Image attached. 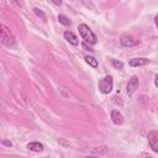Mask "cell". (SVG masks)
I'll use <instances>...</instances> for the list:
<instances>
[{"instance_id": "obj_1", "label": "cell", "mask_w": 158, "mask_h": 158, "mask_svg": "<svg viewBox=\"0 0 158 158\" xmlns=\"http://www.w3.org/2000/svg\"><path fill=\"white\" fill-rule=\"evenodd\" d=\"M78 31H79V35L81 36V38L85 41V43L88 44H90V46H93V44H95L98 41V38H96V36H95V33L90 30V27L88 26V25H85V23H80L79 26H78Z\"/></svg>"}, {"instance_id": "obj_2", "label": "cell", "mask_w": 158, "mask_h": 158, "mask_svg": "<svg viewBox=\"0 0 158 158\" xmlns=\"http://www.w3.org/2000/svg\"><path fill=\"white\" fill-rule=\"evenodd\" d=\"M0 42L7 47L15 46V38H14L10 28L2 23H0Z\"/></svg>"}, {"instance_id": "obj_3", "label": "cell", "mask_w": 158, "mask_h": 158, "mask_svg": "<svg viewBox=\"0 0 158 158\" xmlns=\"http://www.w3.org/2000/svg\"><path fill=\"white\" fill-rule=\"evenodd\" d=\"M114 88V80L110 75H106L100 81H99V90L102 93V94H109Z\"/></svg>"}, {"instance_id": "obj_4", "label": "cell", "mask_w": 158, "mask_h": 158, "mask_svg": "<svg viewBox=\"0 0 158 158\" xmlns=\"http://www.w3.org/2000/svg\"><path fill=\"white\" fill-rule=\"evenodd\" d=\"M147 138H148V144H149V147L152 148L153 152L157 153V152H158V131L153 130V131L148 132Z\"/></svg>"}, {"instance_id": "obj_5", "label": "cell", "mask_w": 158, "mask_h": 158, "mask_svg": "<svg viewBox=\"0 0 158 158\" xmlns=\"http://www.w3.org/2000/svg\"><path fill=\"white\" fill-rule=\"evenodd\" d=\"M138 85H139L138 78H137L136 75H132V77L128 79V83H127V94H128V95L133 94V93L138 89Z\"/></svg>"}, {"instance_id": "obj_6", "label": "cell", "mask_w": 158, "mask_h": 158, "mask_svg": "<svg viewBox=\"0 0 158 158\" xmlns=\"http://www.w3.org/2000/svg\"><path fill=\"white\" fill-rule=\"evenodd\" d=\"M120 43L123 46V47H133V46H137L139 43L138 40H135L133 37L131 36H127V35H123L121 38H120Z\"/></svg>"}, {"instance_id": "obj_7", "label": "cell", "mask_w": 158, "mask_h": 158, "mask_svg": "<svg viewBox=\"0 0 158 158\" xmlns=\"http://www.w3.org/2000/svg\"><path fill=\"white\" fill-rule=\"evenodd\" d=\"M149 63V59L148 58H144V57H141V58H133L128 62V64L131 67H143V65H147Z\"/></svg>"}, {"instance_id": "obj_8", "label": "cell", "mask_w": 158, "mask_h": 158, "mask_svg": "<svg viewBox=\"0 0 158 158\" xmlns=\"http://www.w3.org/2000/svg\"><path fill=\"white\" fill-rule=\"evenodd\" d=\"M111 120L115 125H122L123 123V115L118 110H112L111 111Z\"/></svg>"}, {"instance_id": "obj_9", "label": "cell", "mask_w": 158, "mask_h": 158, "mask_svg": "<svg viewBox=\"0 0 158 158\" xmlns=\"http://www.w3.org/2000/svg\"><path fill=\"white\" fill-rule=\"evenodd\" d=\"M64 38H65L70 44H73V46H78V43H79L78 37H77L72 31H65V32H64Z\"/></svg>"}, {"instance_id": "obj_10", "label": "cell", "mask_w": 158, "mask_h": 158, "mask_svg": "<svg viewBox=\"0 0 158 158\" xmlns=\"http://www.w3.org/2000/svg\"><path fill=\"white\" fill-rule=\"evenodd\" d=\"M30 151H32V152H42L43 151V144L42 143H40V142H30V143H27V146H26Z\"/></svg>"}, {"instance_id": "obj_11", "label": "cell", "mask_w": 158, "mask_h": 158, "mask_svg": "<svg viewBox=\"0 0 158 158\" xmlns=\"http://www.w3.org/2000/svg\"><path fill=\"white\" fill-rule=\"evenodd\" d=\"M85 62H86L90 67H93V68H96V67H98V60H96L94 57H91V56H85Z\"/></svg>"}, {"instance_id": "obj_12", "label": "cell", "mask_w": 158, "mask_h": 158, "mask_svg": "<svg viewBox=\"0 0 158 158\" xmlns=\"http://www.w3.org/2000/svg\"><path fill=\"white\" fill-rule=\"evenodd\" d=\"M58 21L64 26H69L70 25V20L64 15H58Z\"/></svg>"}, {"instance_id": "obj_13", "label": "cell", "mask_w": 158, "mask_h": 158, "mask_svg": "<svg viewBox=\"0 0 158 158\" xmlns=\"http://www.w3.org/2000/svg\"><path fill=\"white\" fill-rule=\"evenodd\" d=\"M111 63H112V65H114L116 69H122V68H123V63L120 62V60H117V59H112Z\"/></svg>"}, {"instance_id": "obj_14", "label": "cell", "mask_w": 158, "mask_h": 158, "mask_svg": "<svg viewBox=\"0 0 158 158\" xmlns=\"http://www.w3.org/2000/svg\"><path fill=\"white\" fill-rule=\"evenodd\" d=\"M33 10H35V12H36V15H37V16H41V17H42L43 20H46V15H44V14H43V12H42V11H41L40 9H37V7H35Z\"/></svg>"}, {"instance_id": "obj_15", "label": "cell", "mask_w": 158, "mask_h": 158, "mask_svg": "<svg viewBox=\"0 0 158 158\" xmlns=\"http://www.w3.org/2000/svg\"><path fill=\"white\" fill-rule=\"evenodd\" d=\"M2 143H4L5 146H9V147L12 146V142H11V141H7V139H2Z\"/></svg>"}, {"instance_id": "obj_16", "label": "cell", "mask_w": 158, "mask_h": 158, "mask_svg": "<svg viewBox=\"0 0 158 158\" xmlns=\"http://www.w3.org/2000/svg\"><path fill=\"white\" fill-rule=\"evenodd\" d=\"M139 158H153V157L149 156V154H147V153H142V154L139 156Z\"/></svg>"}, {"instance_id": "obj_17", "label": "cell", "mask_w": 158, "mask_h": 158, "mask_svg": "<svg viewBox=\"0 0 158 158\" xmlns=\"http://www.w3.org/2000/svg\"><path fill=\"white\" fill-rule=\"evenodd\" d=\"M83 47H84V48H85V49H89V51H94V49H93V48H91V47H89V46H88V44H86V43H83Z\"/></svg>"}, {"instance_id": "obj_18", "label": "cell", "mask_w": 158, "mask_h": 158, "mask_svg": "<svg viewBox=\"0 0 158 158\" xmlns=\"http://www.w3.org/2000/svg\"><path fill=\"white\" fill-rule=\"evenodd\" d=\"M53 2L57 4V5H60V4H62V1H53Z\"/></svg>"}, {"instance_id": "obj_19", "label": "cell", "mask_w": 158, "mask_h": 158, "mask_svg": "<svg viewBox=\"0 0 158 158\" xmlns=\"http://www.w3.org/2000/svg\"><path fill=\"white\" fill-rule=\"evenodd\" d=\"M85 158H98V157H85Z\"/></svg>"}]
</instances>
